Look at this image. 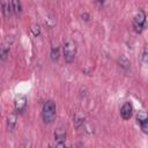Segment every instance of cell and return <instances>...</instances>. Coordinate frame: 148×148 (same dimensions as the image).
<instances>
[{
  "label": "cell",
  "instance_id": "3",
  "mask_svg": "<svg viewBox=\"0 0 148 148\" xmlns=\"http://www.w3.org/2000/svg\"><path fill=\"white\" fill-rule=\"evenodd\" d=\"M145 22H146V14H145L143 10H139L135 14L134 20H133V29H134V31L140 34L143 30Z\"/></svg>",
  "mask_w": 148,
  "mask_h": 148
},
{
  "label": "cell",
  "instance_id": "9",
  "mask_svg": "<svg viewBox=\"0 0 148 148\" xmlns=\"http://www.w3.org/2000/svg\"><path fill=\"white\" fill-rule=\"evenodd\" d=\"M1 7H2V13L5 17H9L10 13H12V2L9 1H2L1 2Z\"/></svg>",
  "mask_w": 148,
  "mask_h": 148
},
{
  "label": "cell",
  "instance_id": "13",
  "mask_svg": "<svg viewBox=\"0 0 148 148\" xmlns=\"http://www.w3.org/2000/svg\"><path fill=\"white\" fill-rule=\"evenodd\" d=\"M58 58H59V49H58V46H52V49H51V59L53 61H56Z\"/></svg>",
  "mask_w": 148,
  "mask_h": 148
},
{
  "label": "cell",
  "instance_id": "10",
  "mask_svg": "<svg viewBox=\"0 0 148 148\" xmlns=\"http://www.w3.org/2000/svg\"><path fill=\"white\" fill-rule=\"evenodd\" d=\"M8 53H9V45L7 44H3L0 46V60H6L7 57H8Z\"/></svg>",
  "mask_w": 148,
  "mask_h": 148
},
{
  "label": "cell",
  "instance_id": "1",
  "mask_svg": "<svg viewBox=\"0 0 148 148\" xmlns=\"http://www.w3.org/2000/svg\"><path fill=\"white\" fill-rule=\"evenodd\" d=\"M64 58H65V61L66 62H72L75 58V54H76V44L73 39H67L65 43H64Z\"/></svg>",
  "mask_w": 148,
  "mask_h": 148
},
{
  "label": "cell",
  "instance_id": "14",
  "mask_svg": "<svg viewBox=\"0 0 148 148\" xmlns=\"http://www.w3.org/2000/svg\"><path fill=\"white\" fill-rule=\"evenodd\" d=\"M12 9L15 14H18L21 12V3L18 1H13L12 2Z\"/></svg>",
  "mask_w": 148,
  "mask_h": 148
},
{
  "label": "cell",
  "instance_id": "12",
  "mask_svg": "<svg viewBox=\"0 0 148 148\" xmlns=\"http://www.w3.org/2000/svg\"><path fill=\"white\" fill-rule=\"evenodd\" d=\"M30 30H31V32H32L34 36H38L40 34V27H39L38 23H32Z\"/></svg>",
  "mask_w": 148,
  "mask_h": 148
},
{
  "label": "cell",
  "instance_id": "17",
  "mask_svg": "<svg viewBox=\"0 0 148 148\" xmlns=\"http://www.w3.org/2000/svg\"><path fill=\"white\" fill-rule=\"evenodd\" d=\"M54 148H66V146H65V142H57Z\"/></svg>",
  "mask_w": 148,
  "mask_h": 148
},
{
  "label": "cell",
  "instance_id": "8",
  "mask_svg": "<svg viewBox=\"0 0 148 148\" xmlns=\"http://www.w3.org/2000/svg\"><path fill=\"white\" fill-rule=\"evenodd\" d=\"M16 120H17V117H16V113H10L8 117H7V127L9 131H13L16 126Z\"/></svg>",
  "mask_w": 148,
  "mask_h": 148
},
{
  "label": "cell",
  "instance_id": "2",
  "mask_svg": "<svg viewBox=\"0 0 148 148\" xmlns=\"http://www.w3.org/2000/svg\"><path fill=\"white\" fill-rule=\"evenodd\" d=\"M42 116H43L44 123L50 124V123H52L54 120V117H56V104H54L53 101H47L44 104Z\"/></svg>",
  "mask_w": 148,
  "mask_h": 148
},
{
  "label": "cell",
  "instance_id": "15",
  "mask_svg": "<svg viewBox=\"0 0 148 148\" xmlns=\"http://www.w3.org/2000/svg\"><path fill=\"white\" fill-rule=\"evenodd\" d=\"M141 125V128H142V131L145 132V133H147L148 132V121H146V123H142V124H140Z\"/></svg>",
  "mask_w": 148,
  "mask_h": 148
},
{
  "label": "cell",
  "instance_id": "4",
  "mask_svg": "<svg viewBox=\"0 0 148 148\" xmlns=\"http://www.w3.org/2000/svg\"><path fill=\"white\" fill-rule=\"evenodd\" d=\"M14 105L16 112H22L27 106V97L23 95H18L14 101Z\"/></svg>",
  "mask_w": 148,
  "mask_h": 148
},
{
  "label": "cell",
  "instance_id": "5",
  "mask_svg": "<svg viewBox=\"0 0 148 148\" xmlns=\"http://www.w3.org/2000/svg\"><path fill=\"white\" fill-rule=\"evenodd\" d=\"M120 116L125 120L131 118V116H132V105H131V103H128V102L124 103V105L120 109Z\"/></svg>",
  "mask_w": 148,
  "mask_h": 148
},
{
  "label": "cell",
  "instance_id": "6",
  "mask_svg": "<svg viewBox=\"0 0 148 148\" xmlns=\"http://www.w3.org/2000/svg\"><path fill=\"white\" fill-rule=\"evenodd\" d=\"M118 64H119V66H120L125 72H128V71L131 69V62H130V60L127 59V57L124 56V54L118 58Z\"/></svg>",
  "mask_w": 148,
  "mask_h": 148
},
{
  "label": "cell",
  "instance_id": "11",
  "mask_svg": "<svg viewBox=\"0 0 148 148\" xmlns=\"http://www.w3.org/2000/svg\"><path fill=\"white\" fill-rule=\"evenodd\" d=\"M136 120H138V123H140V124L148 121V120H147V114H146V112H145V111H140V112L136 114Z\"/></svg>",
  "mask_w": 148,
  "mask_h": 148
},
{
  "label": "cell",
  "instance_id": "7",
  "mask_svg": "<svg viewBox=\"0 0 148 148\" xmlns=\"http://www.w3.org/2000/svg\"><path fill=\"white\" fill-rule=\"evenodd\" d=\"M54 138L57 142H65L66 139V131L64 127H58L54 132Z\"/></svg>",
  "mask_w": 148,
  "mask_h": 148
},
{
  "label": "cell",
  "instance_id": "16",
  "mask_svg": "<svg viewBox=\"0 0 148 148\" xmlns=\"http://www.w3.org/2000/svg\"><path fill=\"white\" fill-rule=\"evenodd\" d=\"M147 52H148L147 51V47H145L143 49V52H142V60H143V62H147V57H148L147 56Z\"/></svg>",
  "mask_w": 148,
  "mask_h": 148
}]
</instances>
